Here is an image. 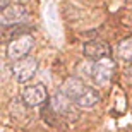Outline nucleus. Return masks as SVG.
Segmentation results:
<instances>
[{
    "instance_id": "obj_7",
    "label": "nucleus",
    "mask_w": 132,
    "mask_h": 132,
    "mask_svg": "<svg viewBox=\"0 0 132 132\" xmlns=\"http://www.w3.org/2000/svg\"><path fill=\"white\" fill-rule=\"evenodd\" d=\"M88 88V84L84 82L82 79H77V77H69L67 81H65L64 84H62V93L67 96L69 100H72V101H76V100L81 96V94L84 93V89Z\"/></svg>"
},
{
    "instance_id": "obj_8",
    "label": "nucleus",
    "mask_w": 132,
    "mask_h": 132,
    "mask_svg": "<svg viewBox=\"0 0 132 132\" xmlns=\"http://www.w3.org/2000/svg\"><path fill=\"white\" fill-rule=\"evenodd\" d=\"M100 98H101V96H100L98 91H96L94 88H91V86H88V88L84 89V93L81 94L74 103H76L79 108H93L94 105L100 101Z\"/></svg>"
},
{
    "instance_id": "obj_12",
    "label": "nucleus",
    "mask_w": 132,
    "mask_h": 132,
    "mask_svg": "<svg viewBox=\"0 0 132 132\" xmlns=\"http://www.w3.org/2000/svg\"><path fill=\"white\" fill-rule=\"evenodd\" d=\"M0 7H2V10H5L9 7V0H0Z\"/></svg>"
},
{
    "instance_id": "obj_3",
    "label": "nucleus",
    "mask_w": 132,
    "mask_h": 132,
    "mask_svg": "<svg viewBox=\"0 0 132 132\" xmlns=\"http://www.w3.org/2000/svg\"><path fill=\"white\" fill-rule=\"evenodd\" d=\"M36 72H38V60L33 57L21 59L12 65V76L19 84H26L28 81H31Z\"/></svg>"
},
{
    "instance_id": "obj_9",
    "label": "nucleus",
    "mask_w": 132,
    "mask_h": 132,
    "mask_svg": "<svg viewBox=\"0 0 132 132\" xmlns=\"http://www.w3.org/2000/svg\"><path fill=\"white\" fill-rule=\"evenodd\" d=\"M70 101L72 100H69L62 91L53 96H50V106L53 110L55 113H62V115H67L70 112Z\"/></svg>"
},
{
    "instance_id": "obj_14",
    "label": "nucleus",
    "mask_w": 132,
    "mask_h": 132,
    "mask_svg": "<svg viewBox=\"0 0 132 132\" xmlns=\"http://www.w3.org/2000/svg\"><path fill=\"white\" fill-rule=\"evenodd\" d=\"M127 72L132 76V60H130V64H129V70H127Z\"/></svg>"
},
{
    "instance_id": "obj_10",
    "label": "nucleus",
    "mask_w": 132,
    "mask_h": 132,
    "mask_svg": "<svg viewBox=\"0 0 132 132\" xmlns=\"http://www.w3.org/2000/svg\"><path fill=\"white\" fill-rule=\"evenodd\" d=\"M2 28H4L2 39L5 43H9L14 38H19V36H24V34L29 33V26H24V24H12V26H2Z\"/></svg>"
},
{
    "instance_id": "obj_11",
    "label": "nucleus",
    "mask_w": 132,
    "mask_h": 132,
    "mask_svg": "<svg viewBox=\"0 0 132 132\" xmlns=\"http://www.w3.org/2000/svg\"><path fill=\"white\" fill-rule=\"evenodd\" d=\"M117 55L123 60V62H130L132 60V36L122 39V41H118Z\"/></svg>"
},
{
    "instance_id": "obj_1",
    "label": "nucleus",
    "mask_w": 132,
    "mask_h": 132,
    "mask_svg": "<svg viewBox=\"0 0 132 132\" xmlns=\"http://www.w3.org/2000/svg\"><path fill=\"white\" fill-rule=\"evenodd\" d=\"M21 100L26 108H38L48 101V91L45 84H29L21 91Z\"/></svg>"
},
{
    "instance_id": "obj_6",
    "label": "nucleus",
    "mask_w": 132,
    "mask_h": 132,
    "mask_svg": "<svg viewBox=\"0 0 132 132\" xmlns=\"http://www.w3.org/2000/svg\"><path fill=\"white\" fill-rule=\"evenodd\" d=\"M26 17H28V9L22 4H14L9 5L5 10H2L0 22H2V26H12V24H19Z\"/></svg>"
},
{
    "instance_id": "obj_2",
    "label": "nucleus",
    "mask_w": 132,
    "mask_h": 132,
    "mask_svg": "<svg viewBox=\"0 0 132 132\" xmlns=\"http://www.w3.org/2000/svg\"><path fill=\"white\" fill-rule=\"evenodd\" d=\"M34 46V39L31 34H24L19 38H14L7 43V59L12 62H17L21 59H26Z\"/></svg>"
},
{
    "instance_id": "obj_13",
    "label": "nucleus",
    "mask_w": 132,
    "mask_h": 132,
    "mask_svg": "<svg viewBox=\"0 0 132 132\" xmlns=\"http://www.w3.org/2000/svg\"><path fill=\"white\" fill-rule=\"evenodd\" d=\"M28 2H29V0H15V4H22V5L28 4Z\"/></svg>"
},
{
    "instance_id": "obj_5",
    "label": "nucleus",
    "mask_w": 132,
    "mask_h": 132,
    "mask_svg": "<svg viewBox=\"0 0 132 132\" xmlns=\"http://www.w3.org/2000/svg\"><path fill=\"white\" fill-rule=\"evenodd\" d=\"M82 52H84V55H86L89 60H94V62L103 60V59H108V57L112 55L110 45L105 43V41H101V39H91V41H86V43L82 45Z\"/></svg>"
},
{
    "instance_id": "obj_4",
    "label": "nucleus",
    "mask_w": 132,
    "mask_h": 132,
    "mask_svg": "<svg viewBox=\"0 0 132 132\" xmlns=\"http://www.w3.org/2000/svg\"><path fill=\"white\" fill-rule=\"evenodd\" d=\"M113 72H115V62L108 57V59L93 62L91 79H93L96 84H106L108 81L113 77Z\"/></svg>"
}]
</instances>
